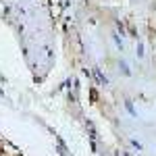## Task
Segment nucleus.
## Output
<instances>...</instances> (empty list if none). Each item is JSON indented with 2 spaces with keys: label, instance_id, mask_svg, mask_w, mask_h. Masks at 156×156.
Instances as JSON below:
<instances>
[{
  "label": "nucleus",
  "instance_id": "nucleus-1",
  "mask_svg": "<svg viewBox=\"0 0 156 156\" xmlns=\"http://www.w3.org/2000/svg\"><path fill=\"white\" fill-rule=\"evenodd\" d=\"M119 73L123 77H131V69H129V65L125 60H119Z\"/></svg>",
  "mask_w": 156,
  "mask_h": 156
},
{
  "label": "nucleus",
  "instance_id": "nucleus-2",
  "mask_svg": "<svg viewBox=\"0 0 156 156\" xmlns=\"http://www.w3.org/2000/svg\"><path fill=\"white\" fill-rule=\"evenodd\" d=\"M123 104H125V110H127L131 117H137V110H135V106H133V102L129 100V98H125V102H123Z\"/></svg>",
  "mask_w": 156,
  "mask_h": 156
},
{
  "label": "nucleus",
  "instance_id": "nucleus-3",
  "mask_svg": "<svg viewBox=\"0 0 156 156\" xmlns=\"http://www.w3.org/2000/svg\"><path fill=\"white\" fill-rule=\"evenodd\" d=\"M94 75H96V79H98V83H102V85H108V77L106 75H102V71L100 69H94Z\"/></svg>",
  "mask_w": 156,
  "mask_h": 156
},
{
  "label": "nucleus",
  "instance_id": "nucleus-4",
  "mask_svg": "<svg viewBox=\"0 0 156 156\" xmlns=\"http://www.w3.org/2000/svg\"><path fill=\"white\" fill-rule=\"evenodd\" d=\"M112 40H115V44H117V48H119V50H123V40H121V36L117 34V31L112 34Z\"/></svg>",
  "mask_w": 156,
  "mask_h": 156
},
{
  "label": "nucleus",
  "instance_id": "nucleus-5",
  "mask_svg": "<svg viewBox=\"0 0 156 156\" xmlns=\"http://www.w3.org/2000/svg\"><path fill=\"white\" fill-rule=\"evenodd\" d=\"M129 144L133 146V150H137V152H140V150H144V146H142V142H137V140H129Z\"/></svg>",
  "mask_w": 156,
  "mask_h": 156
},
{
  "label": "nucleus",
  "instance_id": "nucleus-6",
  "mask_svg": "<svg viewBox=\"0 0 156 156\" xmlns=\"http://www.w3.org/2000/svg\"><path fill=\"white\" fill-rule=\"evenodd\" d=\"M135 54H137L140 58L144 56V46H142V44H137V50H135Z\"/></svg>",
  "mask_w": 156,
  "mask_h": 156
},
{
  "label": "nucleus",
  "instance_id": "nucleus-7",
  "mask_svg": "<svg viewBox=\"0 0 156 156\" xmlns=\"http://www.w3.org/2000/svg\"><path fill=\"white\" fill-rule=\"evenodd\" d=\"M4 142H6V140H4V137L0 135V150H2V146H4Z\"/></svg>",
  "mask_w": 156,
  "mask_h": 156
},
{
  "label": "nucleus",
  "instance_id": "nucleus-8",
  "mask_svg": "<svg viewBox=\"0 0 156 156\" xmlns=\"http://www.w3.org/2000/svg\"><path fill=\"white\" fill-rule=\"evenodd\" d=\"M19 156H21V154H19Z\"/></svg>",
  "mask_w": 156,
  "mask_h": 156
}]
</instances>
